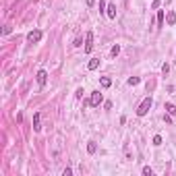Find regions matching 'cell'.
<instances>
[{
    "instance_id": "2e32d148",
    "label": "cell",
    "mask_w": 176,
    "mask_h": 176,
    "mask_svg": "<svg viewBox=\"0 0 176 176\" xmlns=\"http://www.w3.org/2000/svg\"><path fill=\"white\" fill-rule=\"evenodd\" d=\"M143 174H145V176H151V174H153V170L149 168V166H143Z\"/></svg>"
},
{
    "instance_id": "277c9868",
    "label": "cell",
    "mask_w": 176,
    "mask_h": 176,
    "mask_svg": "<svg viewBox=\"0 0 176 176\" xmlns=\"http://www.w3.org/2000/svg\"><path fill=\"white\" fill-rule=\"evenodd\" d=\"M102 100H104V95L100 93V91H93V93H91V97H89V106L97 108V106L102 104Z\"/></svg>"
},
{
    "instance_id": "ba28073f",
    "label": "cell",
    "mask_w": 176,
    "mask_h": 176,
    "mask_svg": "<svg viewBox=\"0 0 176 176\" xmlns=\"http://www.w3.org/2000/svg\"><path fill=\"white\" fill-rule=\"evenodd\" d=\"M97 66H100V58H91L89 62H87V69L89 70H95Z\"/></svg>"
},
{
    "instance_id": "52a82bcc",
    "label": "cell",
    "mask_w": 176,
    "mask_h": 176,
    "mask_svg": "<svg viewBox=\"0 0 176 176\" xmlns=\"http://www.w3.org/2000/svg\"><path fill=\"white\" fill-rule=\"evenodd\" d=\"M166 23H168V25H174L176 23V12L174 11H168V15H166Z\"/></svg>"
},
{
    "instance_id": "d6986e66",
    "label": "cell",
    "mask_w": 176,
    "mask_h": 176,
    "mask_svg": "<svg viewBox=\"0 0 176 176\" xmlns=\"http://www.w3.org/2000/svg\"><path fill=\"white\" fill-rule=\"evenodd\" d=\"M168 70H170V64H168V62H166L164 66H162V73H164V75H168Z\"/></svg>"
},
{
    "instance_id": "7402d4cb",
    "label": "cell",
    "mask_w": 176,
    "mask_h": 176,
    "mask_svg": "<svg viewBox=\"0 0 176 176\" xmlns=\"http://www.w3.org/2000/svg\"><path fill=\"white\" fill-rule=\"evenodd\" d=\"M93 2H95V0H85V4H87V6H93Z\"/></svg>"
},
{
    "instance_id": "ffe728a7",
    "label": "cell",
    "mask_w": 176,
    "mask_h": 176,
    "mask_svg": "<svg viewBox=\"0 0 176 176\" xmlns=\"http://www.w3.org/2000/svg\"><path fill=\"white\" fill-rule=\"evenodd\" d=\"M160 4H162V0H153V4H151V8H160Z\"/></svg>"
},
{
    "instance_id": "e0dca14e",
    "label": "cell",
    "mask_w": 176,
    "mask_h": 176,
    "mask_svg": "<svg viewBox=\"0 0 176 176\" xmlns=\"http://www.w3.org/2000/svg\"><path fill=\"white\" fill-rule=\"evenodd\" d=\"M153 145H155V147H157V145H162V137H160V135H155V137H153Z\"/></svg>"
},
{
    "instance_id": "3957f363",
    "label": "cell",
    "mask_w": 176,
    "mask_h": 176,
    "mask_svg": "<svg viewBox=\"0 0 176 176\" xmlns=\"http://www.w3.org/2000/svg\"><path fill=\"white\" fill-rule=\"evenodd\" d=\"M85 54H89L91 50H93V33L91 31H87V35H85Z\"/></svg>"
},
{
    "instance_id": "7c38bea8",
    "label": "cell",
    "mask_w": 176,
    "mask_h": 176,
    "mask_svg": "<svg viewBox=\"0 0 176 176\" xmlns=\"http://www.w3.org/2000/svg\"><path fill=\"white\" fill-rule=\"evenodd\" d=\"M166 110H168V114L176 116V106H174V104H166Z\"/></svg>"
},
{
    "instance_id": "5bb4252c",
    "label": "cell",
    "mask_w": 176,
    "mask_h": 176,
    "mask_svg": "<svg viewBox=\"0 0 176 176\" xmlns=\"http://www.w3.org/2000/svg\"><path fill=\"white\" fill-rule=\"evenodd\" d=\"M110 54H112V56H114V58H116L118 54H120V46H118V44H116V46L112 48V52H110Z\"/></svg>"
},
{
    "instance_id": "6da1fadb",
    "label": "cell",
    "mask_w": 176,
    "mask_h": 176,
    "mask_svg": "<svg viewBox=\"0 0 176 176\" xmlns=\"http://www.w3.org/2000/svg\"><path fill=\"white\" fill-rule=\"evenodd\" d=\"M151 106H153V100L151 97H145V100L139 104V108H137V116H145V114L151 110Z\"/></svg>"
},
{
    "instance_id": "30bf717a",
    "label": "cell",
    "mask_w": 176,
    "mask_h": 176,
    "mask_svg": "<svg viewBox=\"0 0 176 176\" xmlns=\"http://www.w3.org/2000/svg\"><path fill=\"white\" fill-rule=\"evenodd\" d=\"M100 85H102L104 89H108V87L112 85V79H110V77H102V81H100Z\"/></svg>"
},
{
    "instance_id": "4fadbf2b",
    "label": "cell",
    "mask_w": 176,
    "mask_h": 176,
    "mask_svg": "<svg viewBox=\"0 0 176 176\" xmlns=\"http://www.w3.org/2000/svg\"><path fill=\"white\" fill-rule=\"evenodd\" d=\"M157 27H164V12H157Z\"/></svg>"
},
{
    "instance_id": "ac0fdd59",
    "label": "cell",
    "mask_w": 176,
    "mask_h": 176,
    "mask_svg": "<svg viewBox=\"0 0 176 176\" xmlns=\"http://www.w3.org/2000/svg\"><path fill=\"white\" fill-rule=\"evenodd\" d=\"M81 42H83V39H81V37H75V44H73V46H75V48H79V46H83V44H81Z\"/></svg>"
},
{
    "instance_id": "8fae6325",
    "label": "cell",
    "mask_w": 176,
    "mask_h": 176,
    "mask_svg": "<svg viewBox=\"0 0 176 176\" xmlns=\"http://www.w3.org/2000/svg\"><path fill=\"white\" fill-rule=\"evenodd\" d=\"M87 151H89V153H95V151H97V145H95V141H89V143H87Z\"/></svg>"
},
{
    "instance_id": "7a4b0ae2",
    "label": "cell",
    "mask_w": 176,
    "mask_h": 176,
    "mask_svg": "<svg viewBox=\"0 0 176 176\" xmlns=\"http://www.w3.org/2000/svg\"><path fill=\"white\" fill-rule=\"evenodd\" d=\"M42 31H39V29H33V31H29V35H27V42H29V44H37V42H39V39H42Z\"/></svg>"
},
{
    "instance_id": "9c48e42d",
    "label": "cell",
    "mask_w": 176,
    "mask_h": 176,
    "mask_svg": "<svg viewBox=\"0 0 176 176\" xmlns=\"http://www.w3.org/2000/svg\"><path fill=\"white\" fill-rule=\"evenodd\" d=\"M33 130L35 133L42 130V127H39V112H35V116H33Z\"/></svg>"
},
{
    "instance_id": "5b68a950",
    "label": "cell",
    "mask_w": 176,
    "mask_h": 176,
    "mask_svg": "<svg viewBox=\"0 0 176 176\" xmlns=\"http://www.w3.org/2000/svg\"><path fill=\"white\" fill-rule=\"evenodd\" d=\"M35 79H37V85H39V87H44V85L48 83V73H46V70H37Z\"/></svg>"
},
{
    "instance_id": "9a60e30c",
    "label": "cell",
    "mask_w": 176,
    "mask_h": 176,
    "mask_svg": "<svg viewBox=\"0 0 176 176\" xmlns=\"http://www.w3.org/2000/svg\"><path fill=\"white\" fill-rule=\"evenodd\" d=\"M139 81H141L139 77H130V79H129L127 83H129V85H139Z\"/></svg>"
},
{
    "instance_id": "8992f818",
    "label": "cell",
    "mask_w": 176,
    "mask_h": 176,
    "mask_svg": "<svg viewBox=\"0 0 176 176\" xmlns=\"http://www.w3.org/2000/svg\"><path fill=\"white\" fill-rule=\"evenodd\" d=\"M106 15H108L110 19H116V4H108V8H106Z\"/></svg>"
},
{
    "instance_id": "44dd1931",
    "label": "cell",
    "mask_w": 176,
    "mask_h": 176,
    "mask_svg": "<svg viewBox=\"0 0 176 176\" xmlns=\"http://www.w3.org/2000/svg\"><path fill=\"white\" fill-rule=\"evenodd\" d=\"M62 174H64V176H70V174H73V170H70V168H64V172H62Z\"/></svg>"
}]
</instances>
